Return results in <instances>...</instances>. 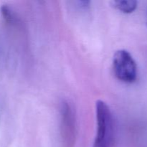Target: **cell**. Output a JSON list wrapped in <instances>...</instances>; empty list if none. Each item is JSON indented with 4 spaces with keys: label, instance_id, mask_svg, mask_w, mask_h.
<instances>
[{
    "label": "cell",
    "instance_id": "cell-1",
    "mask_svg": "<svg viewBox=\"0 0 147 147\" xmlns=\"http://www.w3.org/2000/svg\"><path fill=\"white\" fill-rule=\"evenodd\" d=\"M98 130L93 147H113L115 127L113 114L109 106L103 100L96 101Z\"/></svg>",
    "mask_w": 147,
    "mask_h": 147
},
{
    "label": "cell",
    "instance_id": "cell-2",
    "mask_svg": "<svg viewBox=\"0 0 147 147\" xmlns=\"http://www.w3.org/2000/svg\"><path fill=\"white\" fill-rule=\"evenodd\" d=\"M113 72L119 80L132 83L137 78V66L131 55L125 50H118L113 55Z\"/></svg>",
    "mask_w": 147,
    "mask_h": 147
},
{
    "label": "cell",
    "instance_id": "cell-3",
    "mask_svg": "<svg viewBox=\"0 0 147 147\" xmlns=\"http://www.w3.org/2000/svg\"><path fill=\"white\" fill-rule=\"evenodd\" d=\"M61 134L66 147H72L76 138V119L70 105L63 102L60 107Z\"/></svg>",
    "mask_w": 147,
    "mask_h": 147
},
{
    "label": "cell",
    "instance_id": "cell-4",
    "mask_svg": "<svg viewBox=\"0 0 147 147\" xmlns=\"http://www.w3.org/2000/svg\"><path fill=\"white\" fill-rule=\"evenodd\" d=\"M112 5L117 9L120 10L123 13H131L137 7V1H112Z\"/></svg>",
    "mask_w": 147,
    "mask_h": 147
},
{
    "label": "cell",
    "instance_id": "cell-5",
    "mask_svg": "<svg viewBox=\"0 0 147 147\" xmlns=\"http://www.w3.org/2000/svg\"><path fill=\"white\" fill-rule=\"evenodd\" d=\"M1 12L3 17L7 20V22H11L13 20L12 13L10 11L9 8L7 5H2L1 7Z\"/></svg>",
    "mask_w": 147,
    "mask_h": 147
}]
</instances>
